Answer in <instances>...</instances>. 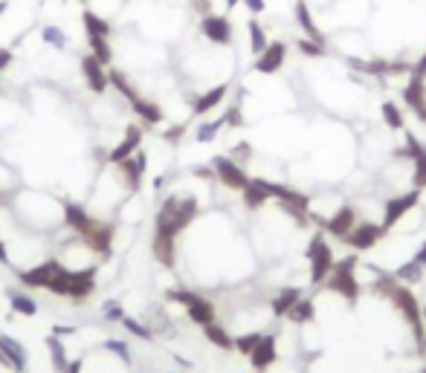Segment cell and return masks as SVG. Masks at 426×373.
I'll return each mask as SVG.
<instances>
[{"mask_svg": "<svg viewBox=\"0 0 426 373\" xmlns=\"http://www.w3.org/2000/svg\"><path fill=\"white\" fill-rule=\"evenodd\" d=\"M200 203L195 194H168L160 203L157 214H154V234L157 241H174L177 243L180 234L198 220Z\"/></svg>", "mask_w": 426, "mask_h": 373, "instance_id": "obj_1", "label": "cell"}, {"mask_svg": "<svg viewBox=\"0 0 426 373\" xmlns=\"http://www.w3.org/2000/svg\"><path fill=\"white\" fill-rule=\"evenodd\" d=\"M357 269H360V258H357V252H354V254H348V258L334 264V272L328 275V281L322 287L328 292H337V296H342L345 304L354 307L360 301V296H362V284L357 278Z\"/></svg>", "mask_w": 426, "mask_h": 373, "instance_id": "obj_2", "label": "cell"}, {"mask_svg": "<svg viewBox=\"0 0 426 373\" xmlns=\"http://www.w3.org/2000/svg\"><path fill=\"white\" fill-rule=\"evenodd\" d=\"M304 258H307V278H311V287H322L328 281V275L334 272V249L328 243V234L319 229L307 238V246H304Z\"/></svg>", "mask_w": 426, "mask_h": 373, "instance_id": "obj_3", "label": "cell"}, {"mask_svg": "<svg viewBox=\"0 0 426 373\" xmlns=\"http://www.w3.org/2000/svg\"><path fill=\"white\" fill-rule=\"evenodd\" d=\"M166 298L171 304H180L186 310V319L191 324H198V327H206L212 321H218V307H215V301L206 298V296H200V292H195V289H189V287L168 289Z\"/></svg>", "mask_w": 426, "mask_h": 373, "instance_id": "obj_4", "label": "cell"}, {"mask_svg": "<svg viewBox=\"0 0 426 373\" xmlns=\"http://www.w3.org/2000/svg\"><path fill=\"white\" fill-rule=\"evenodd\" d=\"M198 32H200V38L209 47L229 50L232 44H235V26H232L226 12H209V15H203L200 24H198Z\"/></svg>", "mask_w": 426, "mask_h": 373, "instance_id": "obj_5", "label": "cell"}, {"mask_svg": "<svg viewBox=\"0 0 426 373\" xmlns=\"http://www.w3.org/2000/svg\"><path fill=\"white\" fill-rule=\"evenodd\" d=\"M212 171H215V180L226 188V191H235L241 194L247 188V183L253 180V176L247 174L244 165H238L235 160H232L229 153H218V156H212Z\"/></svg>", "mask_w": 426, "mask_h": 373, "instance_id": "obj_6", "label": "cell"}, {"mask_svg": "<svg viewBox=\"0 0 426 373\" xmlns=\"http://www.w3.org/2000/svg\"><path fill=\"white\" fill-rule=\"evenodd\" d=\"M420 206V188H409V191H403V194H392L389 200H385L383 206V229L385 231H392L406 214H409L412 208Z\"/></svg>", "mask_w": 426, "mask_h": 373, "instance_id": "obj_7", "label": "cell"}, {"mask_svg": "<svg viewBox=\"0 0 426 373\" xmlns=\"http://www.w3.org/2000/svg\"><path fill=\"white\" fill-rule=\"evenodd\" d=\"M311 220L314 223H319V229L325 231V234H331V238H337V241H342L348 231H351L357 223H360V214H357V208L354 206H339L331 218H322V214H314L311 211Z\"/></svg>", "mask_w": 426, "mask_h": 373, "instance_id": "obj_8", "label": "cell"}, {"mask_svg": "<svg viewBox=\"0 0 426 373\" xmlns=\"http://www.w3.org/2000/svg\"><path fill=\"white\" fill-rule=\"evenodd\" d=\"M116 174H119V183L125 185V191L131 194H140L142 191V183H145V174H148V153L140 148L133 156L122 160L119 165H113Z\"/></svg>", "mask_w": 426, "mask_h": 373, "instance_id": "obj_9", "label": "cell"}, {"mask_svg": "<svg viewBox=\"0 0 426 373\" xmlns=\"http://www.w3.org/2000/svg\"><path fill=\"white\" fill-rule=\"evenodd\" d=\"M385 231L383 229V223H377V220H360L351 231L342 238V243L348 246V249H354V252H369V249H374L383 238H385Z\"/></svg>", "mask_w": 426, "mask_h": 373, "instance_id": "obj_10", "label": "cell"}, {"mask_svg": "<svg viewBox=\"0 0 426 373\" xmlns=\"http://www.w3.org/2000/svg\"><path fill=\"white\" fill-rule=\"evenodd\" d=\"M113 234H116V226H113V223H108V220H102V218H96L93 226L82 234L79 241L85 243V249H87L90 254H99V258H108L110 249H113Z\"/></svg>", "mask_w": 426, "mask_h": 373, "instance_id": "obj_11", "label": "cell"}, {"mask_svg": "<svg viewBox=\"0 0 426 373\" xmlns=\"http://www.w3.org/2000/svg\"><path fill=\"white\" fill-rule=\"evenodd\" d=\"M61 269H67V266L58 258H47L41 264H35L32 269H15V272H17V281H21V287H27V289H47V284Z\"/></svg>", "mask_w": 426, "mask_h": 373, "instance_id": "obj_12", "label": "cell"}, {"mask_svg": "<svg viewBox=\"0 0 426 373\" xmlns=\"http://www.w3.org/2000/svg\"><path fill=\"white\" fill-rule=\"evenodd\" d=\"M142 139H145V128L140 122L133 125H125L119 142H116L110 151H108V165H119L122 160H128V156H133L140 148H142Z\"/></svg>", "mask_w": 426, "mask_h": 373, "instance_id": "obj_13", "label": "cell"}, {"mask_svg": "<svg viewBox=\"0 0 426 373\" xmlns=\"http://www.w3.org/2000/svg\"><path fill=\"white\" fill-rule=\"evenodd\" d=\"M79 70H82V78H85V84H87L90 93H96V96H105L108 93L110 78H108V67L99 61V58L90 55V52H85L79 58Z\"/></svg>", "mask_w": 426, "mask_h": 373, "instance_id": "obj_14", "label": "cell"}, {"mask_svg": "<svg viewBox=\"0 0 426 373\" xmlns=\"http://www.w3.org/2000/svg\"><path fill=\"white\" fill-rule=\"evenodd\" d=\"M96 264L90 266H79V269H70V289H67V298L73 304H85L93 292H96Z\"/></svg>", "mask_w": 426, "mask_h": 373, "instance_id": "obj_15", "label": "cell"}, {"mask_svg": "<svg viewBox=\"0 0 426 373\" xmlns=\"http://www.w3.org/2000/svg\"><path fill=\"white\" fill-rule=\"evenodd\" d=\"M229 96V82H221V84H212L206 93L200 96H191V116L195 119H206L209 113H215Z\"/></svg>", "mask_w": 426, "mask_h": 373, "instance_id": "obj_16", "label": "cell"}, {"mask_svg": "<svg viewBox=\"0 0 426 373\" xmlns=\"http://www.w3.org/2000/svg\"><path fill=\"white\" fill-rule=\"evenodd\" d=\"M276 362H279V336L276 333H264L256 350L249 353V365H253L256 373H267Z\"/></svg>", "mask_w": 426, "mask_h": 373, "instance_id": "obj_17", "label": "cell"}, {"mask_svg": "<svg viewBox=\"0 0 426 373\" xmlns=\"http://www.w3.org/2000/svg\"><path fill=\"white\" fill-rule=\"evenodd\" d=\"M93 214L75 200H61V223L75 234V238H82V234L93 226Z\"/></svg>", "mask_w": 426, "mask_h": 373, "instance_id": "obj_18", "label": "cell"}, {"mask_svg": "<svg viewBox=\"0 0 426 373\" xmlns=\"http://www.w3.org/2000/svg\"><path fill=\"white\" fill-rule=\"evenodd\" d=\"M284 61H287V44L284 41H270L267 50L261 55H256V73L261 75H276L284 70Z\"/></svg>", "mask_w": 426, "mask_h": 373, "instance_id": "obj_19", "label": "cell"}, {"mask_svg": "<svg viewBox=\"0 0 426 373\" xmlns=\"http://www.w3.org/2000/svg\"><path fill=\"white\" fill-rule=\"evenodd\" d=\"M395 278L400 281V284H406V287H412V284H420L423 281V275H426V241L418 246V252L412 254L406 264H400L395 272Z\"/></svg>", "mask_w": 426, "mask_h": 373, "instance_id": "obj_20", "label": "cell"}, {"mask_svg": "<svg viewBox=\"0 0 426 373\" xmlns=\"http://www.w3.org/2000/svg\"><path fill=\"white\" fill-rule=\"evenodd\" d=\"M0 353L6 356V365L15 370V373H24L27 365H29V356H27V347L17 342L9 333H0Z\"/></svg>", "mask_w": 426, "mask_h": 373, "instance_id": "obj_21", "label": "cell"}, {"mask_svg": "<svg viewBox=\"0 0 426 373\" xmlns=\"http://www.w3.org/2000/svg\"><path fill=\"white\" fill-rule=\"evenodd\" d=\"M131 110L137 113V119L142 128H154V125H163L166 122V113L160 107V102H154V99H145V96H137L133 102H128Z\"/></svg>", "mask_w": 426, "mask_h": 373, "instance_id": "obj_22", "label": "cell"}, {"mask_svg": "<svg viewBox=\"0 0 426 373\" xmlns=\"http://www.w3.org/2000/svg\"><path fill=\"white\" fill-rule=\"evenodd\" d=\"M6 298L15 316H24V319H35L38 316V301L29 296V289H6Z\"/></svg>", "mask_w": 426, "mask_h": 373, "instance_id": "obj_23", "label": "cell"}, {"mask_svg": "<svg viewBox=\"0 0 426 373\" xmlns=\"http://www.w3.org/2000/svg\"><path fill=\"white\" fill-rule=\"evenodd\" d=\"M241 203H244L247 211H261V208L270 203V194H267V188L261 185L258 176H253V180L247 183V188L241 191Z\"/></svg>", "mask_w": 426, "mask_h": 373, "instance_id": "obj_24", "label": "cell"}, {"mask_svg": "<svg viewBox=\"0 0 426 373\" xmlns=\"http://www.w3.org/2000/svg\"><path fill=\"white\" fill-rule=\"evenodd\" d=\"M302 298V289L299 287H281L276 292V298L270 301V310H273V319H287V312L296 307V301Z\"/></svg>", "mask_w": 426, "mask_h": 373, "instance_id": "obj_25", "label": "cell"}, {"mask_svg": "<svg viewBox=\"0 0 426 373\" xmlns=\"http://www.w3.org/2000/svg\"><path fill=\"white\" fill-rule=\"evenodd\" d=\"M203 330V339L212 344V347H218V350H223V353H229V350H235V336L223 327V324H218V321H212V324H206V327H200Z\"/></svg>", "mask_w": 426, "mask_h": 373, "instance_id": "obj_26", "label": "cell"}, {"mask_svg": "<svg viewBox=\"0 0 426 373\" xmlns=\"http://www.w3.org/2000/svg\"><path fill=\"white\" fill-rule=\"evenodd\" d=\"M38 38H41L44 47H50L55 52H67L70 50V38H67V32L58 24H44L41 32H38Z\"/></svg>", "mask_w": 426, "mask_h": 373, "instance_id": "obj_27", "label": "cell"}, {"mask_svg": "<svg viewBox=\"0 0 426 373\" xmlns=\"http://www.w3.org/2000/svg\"><path fill=\"white\" fill-rule=\"evenodd\" d=\"M287 321L290 324H296V327H307V324H314L316 321V301L314 298H299L296 307L287 312Z\"/></svg>", "mask_w": 426, "mask_h": 373, "instance_id": "obj_28", "label": "cell"}, {"mask_svg": "<svg viewBox=\"0 0 426 373\" xmlns=\"http://www.w3.org/2000/svg\"><path fill=\"white\" fill-rule=\"evenodd\" d=\"M82 26H85V35H102V38L113 35V21L96 15L93 9H82Z\"/></svg>", "mask_w": 426, "mask_h": 373, "instance_id": "obj_29", "label": "cell"}, {"mask_svg": "<svg viewBox=\"0 0 426 373\" xmlns=\"http://www.w3.org/2000/svg\"><path fill=\"white\" fill-rule=\"evenodd\" d=\"M108 78H110V87H113L116 93H119L125 102H133V99L140 96L137 87L131 84V75H128L125 70H119V67H108Z\"/></svg>", "mask_w": 426, "mask_h": 373, "instance_id": "obj_30", "label": "cell"}, {"mask_svg": "<svg viewBox=\"0 0 426 373\" xmlns=\"http://www.w3.org/2000/svg\"><path fill=\"white\" fill-rule=\"evenodd\" d=\"M44 344H47V350H50V362H52V370L55 373H67V365H70V359H67V347H64V339H58V336H50L44 339Z\"/></svg>", "mask_w": 426, "mask_h": 373, "instance_id": "obj_31", "label": "cell"}, {"mask_svg": "<svg viewBox=\"0 0 426 373\" xmlns=\"http://www.w3.org/2000/svg\"><path fill=\"white\" fill-rule=\"evenodd\" d=\"M380 119H383V125L389 128V130H403V128H406L403 107H400L397 102H392V99L380 102Z\"/></svg>", "mask_w": 426, "mask_h": 373, "instance_id": "obj_32", "label": "cell"}, {"mask_svg": "<svg viewBox=\"0 0 426 373\" xmlns=\"http://www.w3.org/2000/svg\"><path fill=\"white\" fill-rule=\"evenodd\" d=\"M247 38H249V52L253 55H261L270 44V38H267V29L261 26L258 17H249L247 21Z\"/></svg>", "mask_w": 426, "mask_h": 373, "instance_id": "obj_33", "label": "cell"}, {"mask_svg": "<svg viewBox=\"0 0 426 373\" xmlns=\"http://www.w3.org/2000/svg\"><path fill=\"white\" fill-rule=\"evenodd\" d=\"M87 38V52L96 55L105 67L113 64V44H110V38H102V35H85Z\"/></svg>", "mask_w": 426, "mask_h": 373, "instance_id": "obj_34", "label": "cell"}, {"mask_svg": "<svg viewBox=\"0 0 426 373\" xmlns=\"http://www.w3.org/2000/svg\"><path fill=\"white\" fill-rule=\"evenodd\" d=\"M226 128V122H223V116L221 119H203L198 128H195V142H200V145H212L221 136V130Z\"/></svg>", "mask_w": 426, "mask_h": 373, "instance_id": "obj_35", "label": "cell"}, {"mask_svg": "<svg viewBox=\"0 0 426 373\" xmlns=\"http://www.w3.org/2000/svg\"><path fill=\"white\" fill-rule=\"evenodd\" d=\"M296 50H299V55H304V58H311V61H319V58H328V44H322V41H314V38H296Z\"/></svg>", "mask_w": 426, "mask_h": 373, "instance_id": "obj_36", "label": "cell"}, {"mask_svg": "<svg viewBox=\"0 0 426 373\" xmlns=\"http://www.w3.org/2000/svg\"><path fill=\"white\" fill-rule=\"evenodd\" d=\"M119 327L125 330V333H131L133 339H140V342H154V330L148 327V324H142L140 319H133V316H128L125 312V319L119 321Z\"/></svg>", "mask_w": 426, "mask_h": 373, "instance_id": "obj_37", "label": "cell"}, {"mask_svg": "<svg viewBox=\"0 0 426 373\" xmlns=\"http://www.w3.org/2000/svg\"><path fill=\"white\" fill-rule=\"evenodd\" d=\"M102 350H105V353H113V356L119 359L122 365H131V362H133L131 344H128V342H122V339H105V342H102Z\"/></svg>", "mask_w": 426, "mask_h": 373, "instance_id": "obj_38", "label": "cell"}, {"mask_svg": "<svg viewBox=\"0 0 426 373\" xmlns=\"http://www.w3.org/2000/svg\"><path fill=\"white\" fill-rule=\"evenodd\" d=\"M264 333L261 330H249V333H241V336L235 339V350H238V356H247L249 359V353L256 350V344L261 342Z\"/></svg>", "mask_w": 426, "mask_h": 373, "instance_id": "obj_39", "label": "cell"}, {"mask_svg": "<svg viewBox=\"0 0 426 373\" xmlns=\"http://www.w3.org/2000/svg\"><path fill=\"white\" fill-rule=\"evenodd\" d=\"M226 128H247V116H244V102H232L229 110L223 113Z\"/></svg>", "mask_w": 426, "mask_h": 373, "instance_id": "obj_40", "label": "cell"}, {"mask_svg": "<svg viewBox=\"0 0 426 373\" xmlns=\"http://www.w3.org/2000/svg\"><path fill=\"white\" fill-rule=\"evenodd\" d=\"M102 319H105L108 324H119V321L125 319V307L116 301V298H108V301L102 304Z\"/></svg>", "mask_w": 426, "mask_h": 373, "instance_id": "obj_41", "label": "cell"}, {"mask_svg": "<svg viewBox=\"0 0 426 373\" xmlns=\"http://www.w3.org/2000/svg\"><path fill=\"white\" fill-rule=\"evenodd\" d=\"M229 156L238 165H247V160L253 156V145H249V142H235V145H232V151H229Z\"/></svg>", "mask_w": 426, "mask_h": 373, "instance_id": "obj_42", "label": "cell"}, {"mask_svg": "<svg viewBox=\"0 0 426 373\" xmlns=\"http://www.w3.org/2000/svg\"><path fill=\"white\" fill-rule=\"evenodd\" d=\"M186 136V125H171L168 130H163V139L168 145H180V139Z\"/></svg>", "mask_w": 426, "mask_h": 373, "instance_id": "obj_43", "label": "cell"}, {"mask_svg": "<svg viewBox=\"0 0 426 373\" xmlns=\"http://www.w3.org/2000/svg\"><path fill=\"white\" fill-rule=\"evenodd\" d=\"M241 6L249 12V17H258L267 12V0H241Z\"/></svg>", "mask_w": 426, "mask_h": 373, "instance_id": "obj_44", "label": "cell"}, {"mask_svg": "<svg viewBox=\"0 0 426 373\" xmlns=\"http://www.w3.org/2000/svg\"><path fill=\"white\" fill-rule=\"evenodd\" d=\"M15 64V50L12 47H0V73H6Z\"/></svg>", "mask_w": 426, "mask_h": 373, "instance_id": "obj_45", "label": "cell"}, {"mask_svg": "<svg viewBox=\"0 0 426 373\" xmlns=\"http://www.w3.org/2000/svg\"><path fill=\"white\" fill-rule=\"evenodd\" d=\"M52 336H58V339H70V336H75V333H79V330H75L73 324H52Z\"/></svg>", "mask_w": 426, "mask_h": 373, "instance_id": "obj_46", "label": "cell"}, {"mask_svg": "<svg viewBox=\"0 0 426 373\" xmlns=\"http://www.w3.org/2000/svg\"><path fill=\"white\" fill-rule=\"evenodd\" d=\"M0 266H12V258H9V246L6 241L0 238Z\"/></svg>", "mask_w": 426, "mask_h": 373, "instance_id": "obj_47", "label": "cell"}, {"mask_svg": "<svg viewBox=\"0 0 426 373\" xmlns=\"http://www.w3.org/2000/svg\"><path fill=\"white\" fill-rule=\"evenodd\" d=\"M82 367H85V359H70L67 373H82Z\"/></svg>", "mask_w": 426, "mask_h": 373, "instance_id": "obj_48", "label": "cell"}, {"mask_svg": "<svg viewBox=\"0 0 426 373\" xmlns=\"http://www.w3.org/2000/svg\"><path fill=\"white\" fill-rule=\"evenodd\" d=\"M6 9H9V0H0V17L6 15Z\"/></svg>", "mask_w": 426, "mask_h": 373, "instance_id": "obj_49", "label": "cell"}, {"mask_svg": "<svg viewBox=\"0 0 426 373\" xmlns=\"http://www.w3.org/2000/svg\"><path fill=\"white\" fill-rule=\"evenodd\" d=\"M6 206V194H3V188H0V208Z\"/></svg>", "mask_w": 426, "mask_h": 373, "instance_id": "obj_50", "label": "cell"}, {"mask_svg": "<svg viewBox=\"0 0 426 373\" xmlns=\"http://www.w3.org/2000/svg\"><path fill=\"white\" fill-rule=\"evenodd\" d=\"M0 367H9V365H6V356H3V353H0Z\"/></svg>", "mask_w": 426, "mask_h": 373, "instance_id": "obj_51", "label": "cell"}, {"mask_svg": "<svg viewBox=\"0 0 426 373\" xmlns=\"http://www.w3.org/2000/svg\"><path fill=\"white\" fill-rule=\"evenodd\" d=\"M0 75H3V73H0ZM0 93H3V78H0Z\"/></svg>", "mask_w": 426, "mask_h": 373, "instance_id": "obj_52", "label": "cell"}, {"mask_svg": "<svg viewBox=\"0 0 426 373\" xmlns=\"http://www.w3.org/2000/svg\"><path fill=\"white\" fill-rule=\"evenodd\" d=\"M423 324H426V304H423Z\"/></svg>", "mask_w": 426, "mask_h": 373, "instance_id": "obj_53", "label": "cell"}, {"mask_svg": "<svg viewBox=\"0 0 426 373\" xmlns=\"http://www.w3.org/2000/svg\"><path fill=\"white\" fill-rule=\"evenodd\" d=\"M423 373H426V370H423Z\"/></svg>", "mask_w": 426, "mask_h": 373, "instance_id": "obj_54", "label": "cell"}]
</instances>
